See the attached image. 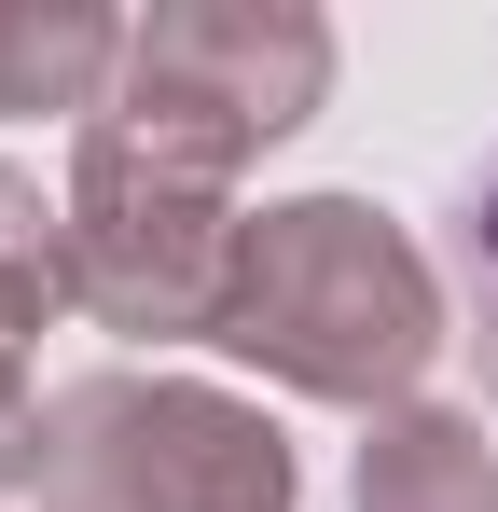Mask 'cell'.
I'll return each instance as SVG.
<instances>
[{
    "mask_svg": "<svg viewBox=\"0 0 498 512\" xmlns=\"http://www.w3.org/2000/svg\"><path fill=\"white\" fill-rule=\"evenodd\" d=\"M208 346L263 360L305 402H388L402 416V388L443 360V277L360 194H291V208L236 222V277H222Z\"/></svg>",
    "mask_w": 498,
    "mask_h": 512,
    "instance_id": "1",
    "label": "cell"
},
{
    "mask_svg": "<svg viewBox=\"0 0 498 512\" xmlns=\"http://www.w3.org/2000/svg\"><path fill=\"white\" fill-rule=\"evenodd\" d=\"M222 153L166 139L139 111H97L70 167V277L111 333H208L222 277H236V208H222Z\"/></svg>",
    "mask_w": 498,
    "mask_h": 512,
    "instance_id": "2",
    "label": "cell"
},
{
    "mask_svg": "<svg viewBox=\"0 0 498 512\" xmlns=\"http://www.w3.org/2000/svg\"><path fill=\"white\" fill-rule=\"evenodd\" d=\"M42 512H291V443L180 374H97L42 402Z\"/></svg>",
    "mask_w": 498,
    "mask_h": 512,
    "instance_id": "3",
    "label": "cell"
},
{
    "mask_svg": "<svg viewBox=\"0 0 498 512\" xmlns=\"http://www.w3.org/2000/svg\"><path fill=\"white\" fill-rule=\"evenodd\" d=\"M332 84V28L319 14H263V0H194V14H153L139 42H125V97L111 111H139L166 139H194V153H222L249 167L263 139H291Z\"/></svg>",
    "mask_w": 498,
    "mask_h": 512,
    "instance_id": "4",
    "label": "cell"
},
{
    "mask_svg": "<svg viewBox=\"0 0 498 512\" xmlns=\"http://www.w3.org/2000/svg\"><path fill=\"white\" fill-rule=\"evenodd\" d=\"M360 512H498V457H485V429L443 416V402L374 416V443H360Z\"/></svg>",
    "mask_w": 498,
    "mask_h": 512,
    "instance_id": "5",
    "label": "cell"
},
{
    "mask_svg": "<svg viewBox=\"0 0 498 512\" xmlns=\"http://www.w3.org/2000/svg\"><path fill=\"white\" fill-rule=\"evenodd\" d=\"M125 56V28L111 14H83V0H14L0 14V111H83L97 125V70Z\"/></svg>",
    "mask_w": 498,
    "mask_h": 512,
    "instance_id": "6",
    "label": "cell"
},
{
    "mask_svg": "<svg viewBox=\"0 0 498 512\" xmlns=\"http://www.w3.org/2000/svg\"><path fill=\"white\" fill-rule=\"evenodd\" d=\"M56 305H83V277H70V208H56L28 167H0V319L42 333Z\"/></svg>",
    "mask_w": 498,
    "mask_h": 512,
    "instance_id": "7",
    "label": "cell"
},
{
    "mask_svg": "<svg viewBox=\"0 0 498 512\" xmlns=\"http://www.w3.org/2000/svg\"><path fill=\"white\" fill-rule=\"evenodd\" d=\"M457 291H471V346H485V388H498V180L457 208Z\"/></svg>",
    "mask_w": 498,
    "mask_h": 512,
    "instance_id": "8",
    "label": "cell"
},
{
    "mask_svg": "<svg viewBox=\"0 0 498 512\" xmlns=\"http://www.w3.org/2000/svg\"><path fill=\"white\" fill-rule=\"evenodd\" d=\"M42 471V402H28V333L0 319V485Z\"/></svg>",
    "mask_w": 498,
    "mask_h": 512,
    "instance_id": "9",
    "label": "cell"
}]
</instances>
